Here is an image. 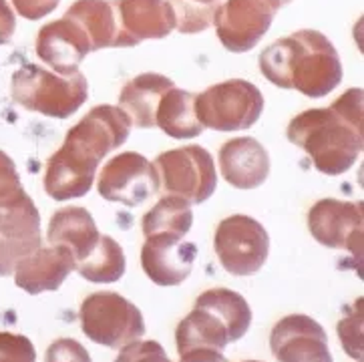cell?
<instances>
[{
  "instance_id": "1",
  "label": "cell",
  "mask_w": 364,
  "mask_h": 362,
  "mask_svg": "<svg viewBox=\"0 0 364 362\" xmlns=\"http://www.w3.org/2000/svg\"><path fill=\"white\" fill-rule=\"evenodd\" d=\"M131 119L119 107H93L73 125L57 153L48 157L43 186L55 201L82 198L93 187L99 164L129 139Z\"/></svg>"
},
{
  "instance_id": "2",
  "label": "cell",
  "mask_w": 364,
  "mask_h": 362,
  "mask_svg": "<svg viewBox=\"0 0 364 362\" xmlns=\"http://www.w3.org/2000/svg\"><path fill=\"white\" fill-rule=\"evenodd\" d=\"M363 89L354 87L326 109H308L296 115L286 137L308 153L320 174L342 176L363 151Z\"/></svg>"
},
{
  "instance_id": "3",
  "label": "cell",
  "mask_w": 364,
  "mask_h": 362,
  "mask_svg": "<svg viewBox=\"0 0 364 362\" xmlns=\"http://www.w3.org/2000/svg\"><path fill=\"white\" fill-rule=\"evenodd\" d=\"M262 75L280 89H296L310 99L332 93L342 81V63L334 45L312 28L282 36L259 55Z\"/></svg>"
},
{
  "instance_id": "4",
  "label": "cell",
  "mask_w": 364,
  "mask_h": 362,
  "mask_svg": "<svg viewBox=\"0 0 364 362\" xmlns=\"http://www.w3.org/2000/svg\"><path fill=\"white\" fill-rule=\"evenodd\" d=\"M252 324V310L242 294L228 288H213L196 300L176 330L177 352L193 348L223 351L230 342L240 340Z\"/></svg>"
},
{
  "instance_id": "5",
  "label": "cell",
  "mask_w": 364,
  "mask_h": 362,
  "mask_svg": "<svg viewBox=\"0 0 364 362\" xmlns=\"http://www.w3.org/2000/svg\"><path fill=\"white\" fill-rule=\"evenodd\" d=\"M12 101L28 111L45 117L67 119L87 101L89 85L81 70L71 77L41 69L36 65H24L12 75Z\"/></svg>"
},
{
  "instance_id": "6",
  "label": "cell",
  "mask_w": 364,
  "mask_h": 362,
  "mask_svg": "<svg viewBox=\"0 0 364 362\" xmlns=\"http://www.w3.org/2000/svg\"><path fill=\"white\" fill-rule=\"evenodd\" d=\"M81 328L101 346L123 348L145 334L141 310L117 292H95L81 304Z\"/></svg>"
},
{
  "instance_id": "7",
  "label": "cell",
  "mask_w": 364,
  "mask_h": 362,
  "mask_svg": "<svg viewBox=\"0 0 364 362\" xmlns=\"http://www.w3.org/2000/svg\"><path fill=\"white\" fill-rule=\"evenodd\" d=\"M264 111V95L256 85L244 79L218 82L196 95V115L203 129L242 131L250 129Z\"/></svg>"
},
{
  "instance_id": "8",
  "label": "cell",
  "mask_w": 364,
  "mask_h": 362,
  "mask_svg": "<svg viewBox=\"0 0 364 362\" xmlns=\"http://www.w3.org/2000/svg\"><path fill=\"white\" fill-rule=\"evenodd\" d=\"M153 165L159 176V189L165 196L183 199L189 206H200L212 198L218 186L212 155L200 145L161 153Z\"/></svg>"
},
{
  "instance_id": "9",
  "label": "cell",
  "mask_w": 364,
  "mask_h": 362,
  "mask_svg": "<svg viewBox=\"0 0 364 362\" xmlns=\"http://www.w3.org/2000/svg\"><path fill=\"white\" fill-rule=\"evenodd\" d=\"M213 247L225 272L234 276H254L270 254V235L250 215H230L220 222Z\"/></svg>"
},
{
  "instance_id": "10",
  "label": "cell",
  "mask_w": 364,
  "mask_h": 362,
  "mask_svg": "<svg viewBox=\"0 0 364 362\" xmlns=\"http://www.w3.org/2000/svg\"><path fill=\"white\" fill-rule=\"evenodd\" d=\"M282 0H225L213 14L215 33L232 53H247L270 31Z\"/></svg>"
},
{
  "instance_id": "11",
  "label": "cell",
  "mask_w": 364,
  "mask_h": 362,
  "mask_svg": "<svg viewBox=\"0 0 364 362\" xmlns=\"http://www.w3.org/2000/svg\"><path fill=\"white\" fill-rule=\"evenodd\" d=\"M99 193L107 201L135 208L159 191L155 165L135 151H125L109 159L97 181Z\"/></svg>"
},
{
  "instance_id": "12",
  "label": "cell",
  "mask_w": 364,
  "mask_h": 362,
  "mask_svg": "<svg viewBox=\"0 0 364 362\" xmlns=\"http://www.w3.org/2000/svg\"><path fill=\"white\" fill-rule=\"evenodd\" d=\"M308 230L318 244L344 247L356 262L363 256V203L326 198L316 201L308 213Z\"/></svg>"
},
{
  "instance_id": "13",
  "label": "cell",
  "mask_w": 364,
  "mask_h": 362,
  "mask_svg": "<svg viewBox=\"0 0 364 362\" xmlns=\"http://www.w3.org/2000/svg\"><path fill=\"white\" fill-rule=\"evenodd\" d=\"M111 9L117 26L115 47L164 38L176 28V14L167 0H111Z\"/></svg>"
},
{
  "instance_id": "14",
  "label": "cell",
  "mask_w": 364,
  "mask_h": 362,
  "mask_svg": "<svg viewBox=\"0 0 364 362\" xmlns=\"http://www.w3.org/2000/svg\"><path fill=\"white\" fill-rule=\"evenodd\" d=\"M0 235L12 240L41 238V215L24 191L16 165L0 149Z\"/></svg>"
},
{
  "instance_id": "15",
  "label": "cell",
  "mask_w": 364,
  "mask_h": 362,
  "mask_svg": "<svg viewBox=\"0 0 364 362\" xmlns=\"http://www.w3.org/2000/svg\"><path fill=\"white\" fill-rule=\"evenodd\" d=\"M270 348L278 362H334L324 328L306 314L286 316L272 328Z\"/></svg>"
},
{
  "instance_id": "16",
  "label": "cell",
  "mask_w": 364,
  "mask_h": 362,
  "mask_svg": "<svg viewBox=\"0 0 364 362\" xmlns=\"http://www.w3.org/2000/svg\"><path fill=\"white\" fill-rule=\"evenodd\" d=\"M93 53L82 28L69 16L45 24L36 36V55L60 77L79 73L82 59Z\"/></svg>"
},
{
  "instance_id": "17",
  "label": "cell",
  "mask_w": 364,
  "mask_h": 362,
  "mask_svg": "<svg viewBox=\"0 0 364 362\" xmlns=\"http://www.w3.org/2000/svg\"><path fill=\"white\" fill-rule=\"evenodd\" d=\"M196 257V244L183 242L176 235H151L145 238L141 247V268L157 286H179L188 280Z\"/></svg>"
},
{
  "instance_id": "18",
  "label": "cell",
  "mask_w": 364,
  "mask_h": 362,
  "mask_svg": "<svg viewBox=\"0 0 364 362\" xmlns=\"http://www.w3.org/2000/svg\"><path fill=\"white\" fill-rule=\"evenodd\" d=\"M75 256L65 245H41L28 257H24L14 272V284L28 294H43L59 290L60 284L75 270Z\"/></svg>"
},
{
  "instance_id": "19",
  "label": "cell",
  "mask_w": 364,
  "mask_h": 362,
  "mask_svg": "<svg viewBox=\"0 0 364 362\" xmlns=\"http://www.w3.org/2000/svg\"><path fill=\"white\" fill-rule=\"evenodd\" d=\"M223 179L237 189H256L270 176V155L252 137H237L220 149Z\"/></svg>"
},
{
  "instance_id": "20",
  "label": "cell",
  "mask_w": 364,
  "mask_h": 362,
  "mask_svg": "<svg viewBox=\"0 0 364 362\" xmlns=\"http://www.w3.org/2000/svg\"><path fill=\"white\" fill-rule=\"evenodd\" d=\"M173 89V81L165 75L143 73L123 85L119 95V109L131 119V125L139 129L155 127V113L164 95Z\"/></svg>"
},
{
  "instance_id": "21",
  "label": "cell",
  "mask_w": 364,
  "mask_h": 362,
  "mask_svg": "<svg viewBox=\"0 0 364 362\" xmlns=\"http://www.w3.org/2000/svg\"><path fill=\"white\" fill-rule=\"evenodd\" d=\"M99 238L101 234L97 230L93 215L85 208H77V206L63 208L53 213L48 223V244L69 247L75 256V264L93 252Z\"/></svg>"
},
{
  "instance_id": "22",
  "label": "cell",
  "mask_w": 364,
  "mask_h": 362,
  "mask_svg": "<svg viewBox=\"0 0 364 362\" xmlns=\"http://www.w3.org/2000/svg\"><path fill=\"white\" fill-rule=\"evenodd\" d=\"M196 95L183 89H169L155 113V125L173 139H191L203 131L196 115Z\"/></svg>"
},
{
  "instance_id": "23",
  "label": "cell",
  "mask_w": 364,
  "mask_h": 362,
  "mask_svg": "<svg viewBox=\"0 0 364 362\" xmlns=\"http://www.w3.org/2000/svg\"><path fill=\"white\" fill-rule=\"evenodd\" d=\"M65 16L73 18L81 26L93 50L115 47L117 26H115L111 2H107V0H77V2H73L71 9L65 12Z\"/></svg>"
},
{
  "instance_id": "24",
  "label": "cell",
  "mask_w": 364,
  "mask_h": 362,
  "mask_svg": "<svg viewBox=\"0 0 364 362\" xmlns=\"http://www.w3.org/2000/svg\"><path fill=\"white\" fill-rule=\"evenodd\" d=\"M191 225H193L191 206L188 201L171 198V196L159 199L141 220V230L145 238L167 234L183 240L191 230Z\"/></svg>"
},
{
  "instance_id": "25",
  "label": "cell",
  "mask_w": 364,
  "mask_h": 362,
  "mask_svg": "<svg viewBox=\"0 0 364 362\" xmlns=\"http://www.w3.org/2000/svg\"><path fill=\"white\" fill-rule=\"evenodd\" d=\"M75 270L81 274L85 280L97 282V284H109L117 282L125 274V254L123 247L111 238L101 235L89 256L77 262Z\"/></svg>"
},
{
  "instance_id": "26",
  "label": "cell",
  "mask_w": 364,
  "mask_h": 362,
  "mask_svg": "<svg viewBox=\"0 0 364 362\" xmlns=\"http://www.w3.org/2000/svg\"><path fill=\"white\" fill-rule=\"evenodd\" d=\"M176 14V28L183 35H196L213 23L222 0H167Z\"/></svg>"
},
{
  "instance_id": "27",
  "label": "cell",
  "mask_w": 364,
  "mask_h": 362,
  "mask_svg": "<svg viewBox=\"0 0 364 362\" xmlns=\"http://www.w3.org/2000/svg\"><path fill=\"white\" fill-rule=\"evenodd\" d=\"M43 245V238L12 240L0 235V276H14L18 264Z\"/></svg>"
},
{
  "instance_id": "28",
  "label": "cell",
  "mask_w": 364,
  "mask_h": 362,
  "mask_svg": "<svg viewBox=\"0 0 364 362\" xmlns=\"http://www.w3.org/2000/svg\"><path fill=\"white\" fill-rule=\"evenodd\" d=\"M338 336L348 356L363 361V300L354 302V310L338 322Z\"/></svg>"
},
{
  "instance_id": "29",
  "label": "cell",
  "mask_w": 364,
  "mask_h": 362,
  "mask_svg": "<svg viewBox=\"0 0 364 362\" xmlns=\"http://www.w3.org/2000/svg\"><path fill=\"white\" fill-rule=\"evenodd\" d=\"M0 362H36L33 342L23 334L0 332Z\"/></svg>"
},
{
  "instance_id": "30",
  "label": "cell",
  "mask_w": 364,
  "mask_h": 362,
  "mask_svg": "<svg viewBox=\"0 0 364 362\" xmlns=\"http://www.w3.org/2000/svg\"><path fill=\"white\" fill-rule=\"evenodd\" d=\"M115 362H169L165 348L155 340H135L123 346Z\"/></svg>"
},
{
  "instance_id": "31",
  "label": "cell",
  "mask_w": 364,
  "mask_h": 362,
  "mask_svg": "<svg viewBox=\"0 0 364 362\" xmlns=\"http://www.w3.org/2000/svg\"><path fill=\"white\" fill-rule=\"evenodd\" d=\"M45 362H91V356L81 342L73 339H59L47 348Z\"/></svg>"
},
{
  "instance_id": "32",
  "label": "cell",
  "mask_w": 364,
  "mask_h": 362,
  "mask_svg": "<svg viewBox=\"0 0 364 362\" xmlns=\"http://www.w3.org/2000/svg\"><path fill=\"white\" fill-rule=\"evenodd\" d=\"M60 0H12L16 12L28 21H41L59 6Z\"/></svg>"
},
{
  "instance_id": "33",
  "label": "cell",
  "mask_w": 364,
  "mask_h": 362,
  "mask_svg": "<svg viewBox=\"0 0 364 362\" xmlns=\"http://www.w3.org/2000/svg\"><path fill=\"white\" fill-rule=\"evenodd\" d=\"M14 31H16V18H14L11 4L6 0H0V45L9 43Z\"/></svg>"
},
{
  "instance_id": "34",
  "label": "cell",
  "mask_w": 364,
  "mask_h": 362,
  "mask_svg": "<svg viewBox=\"0 0 364 362\" xmlns=\"http://www.w3.org/2000/svg\"><path fill=\"white\" fill-rule=\"evenodd\" d=\"M179 356H181L179 362H230L223 356L222 351H212V348H193Z\"/></svg>"
},
{
  "instance_id": "35",
  "label": "cell",
  "mask_w": 364,
  "mask_h": 362,
  "mask_svg": "<svg viewBox=\"0 0 364 362\" xmlns=\"http://www.w3.org/2000/svg\"><path fill=\"white\" fill-rule=\"evenodd\" d=\"M282 2H284V6H286V4H290L292 0H282Z\"/></svg>"
},
{
  "instance_id": "36",
  "label": "cell",
  "mask_w": 364,
  "mask_h": 362,
  "mask_svg": "<svg viewBox=\"0 0 364 362\" xmlns=\"http://www.w3.org/2000/svg\"><path fill=\"white\" fill-rule=\"evenodd\" d=\"M244 362H262V361H244Z\"/></svg>"
}]
</instances>
